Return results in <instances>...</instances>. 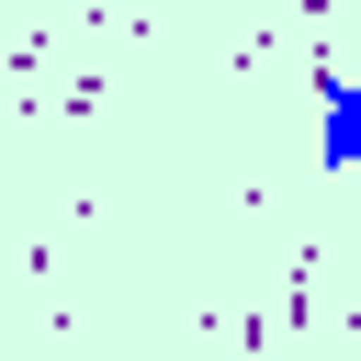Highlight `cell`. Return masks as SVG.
I'll return each mask as SVG.
<instances>
[{"mask_svg":"<svg viewBox=\"0 0 361 361\" xmlns=\"http://www.w3.org/2000/svg\"><path fill=\"white\" fill-rule=\"evenodd\" d=\"M316 169H327V180H361V79L327 90V113H316Z\"/></svg>","mask_w":361,"mask_h":361,"instance_id":"6da1fadb","label":"cell"}]
</instances>
